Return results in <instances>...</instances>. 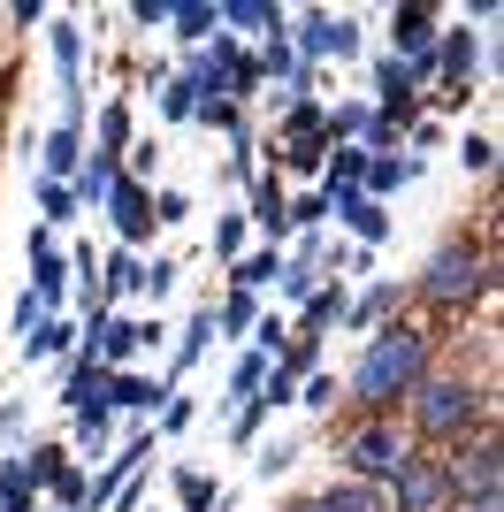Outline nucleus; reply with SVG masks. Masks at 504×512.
Here are the masks:
<instances>
[{"label": "nucleus", "instance_id": "obj_15", "mask_svg": "<svg viewBox=\"0 0 504 512\" xmlns=\"http://www.w3.org/2000/svg\"><path fill=\"white\" fill-rule=\"evenodd\" d=\"M107 406L153 413V406H161V383H146V375H107Z\"/></svg>", "mask_w": 504, "mask_h": 512}, {"label": "nucleus", "instance_id": "obj_36", "mask_svg": "<svg viewBox=\"0 0 504 512\" xmlns=\"http://www.w3.org/2000/svg\"><path fill=\"white\" fill-rule=\"evenodd\" d=\"M39 321H46V306H39V291H23V299H16V329H23V337H31V329H39Z\"/></svg>", "mask_w": 504, "mask_h": 512}, {"label": "nucleus", "instance_id": "obj_2", "mask_svg": "<svg viewBox=\"0 0 504 512\" xmlns=\"http://www.w3.org/2000/svg\"><path fill=\"white\" fill-rule=\"evenodd\" d=\"M405 398H413V428L436 436V444H459L482 421V390H466V375H420Z\"/></svg>", "mask_w": 504, "mask_h": 512}, {"label": "nucleus", "instance_id": "obj_21", "mask_svg": "<svg viewBox=\"0 0 504 512\" xmlns=\"http://www.w3.org/2000/svg\"><path fill=\"white\" fill-rule=\"evenodd\" d=\"M436 69L451 77V85H466V77H474V31H459V39L443 46V54H436Z\"/></svg>", "mask_w": 504, "mask_h": 512}, {"label": "nucleus", "instance_id": "obj_27", "mask_svg": "<svg viewBox=\"0 0 504 512\" xmlns=\"http://www.w3.org/2000/svg\"><path fill=\"white\" fill-rule=\"evenodd\" d=\"M405 176H413V161H398V153H382V161H367V184H375V192H398Z\"/></svg>", "mask_w": 504, "mask_h": 512}, {"label": "nucleus", "instance_id": "obj_9", "mask_svg": "<svg viewBox=\"0 0 504 512\" xmlns=\"http://www.w3.org/2000/svg\"><path fill=\"white\" fill-rule=\"evenodd\" d=\"M497 474H504V451H497V444H474L459 467H451V497H466V490L489 497V490H497Z\"/></svg>", "mask_w": 504, "mask_h": 512}, {"label": "nucleus", "instance_id": "obj_8", "mask_svg": "<svg viewBox=\"0 0 504 512\" xmlns=\"http://www.w3.org/2000/svg\"><path fill=\"white\" fill-rule=\"evenodd\" d=\"M107 207H115V230H123V253L153 237V199L138 192V184H115V192H107Z\"/></svg>", "mask_w": 504, "mask_h": 512}, {"label": "nucleus", "instance_id": "obj_18", "mask_svg": "<svg viewBox=\"0 0 504 512\" xmlns=\"http://www.w3.org/2000/svg\"><path fill=\"white\" fill-rule=\"evenodd\" d=\"M214 23H230V31H275L283 16H275L268 0H230V8H214Z\"/></svg>", "mask_w": 504, "mask_h": 512}, {"label": "nucleus", "instance_id": "obj_1", "mask_svg": "<svg viewBox=\"0 0 504 512\" xmlns=\"http://www.w3.org/2000/svg\"><path fill=\"white\" fill-rule=\"evenodd\" d=\"M420 375H428V329L398 321V329H382V337L359 352V367H352V406H367V413L398 406Z\"/></svg>", "mask_w": 504, "mask_h": 512}, {"label": "nucleus", "instance_id": "obj_39", "mask_svg": "<svg viewBox=\"0 0 504 512\" xmlns=\"http://www.w3.org/2000/svg\"><path fill=\"white\" fill-rule=\"evenodd\" d=\"M466 512H497V490H489V497H474V505H466Z\"/></svg>", "mask_w": 504, "mask_h": 512}, {"label": "nucleus", "instance_id": "obj_5", "mask_svg": "<svg viewBox=\"0 0 504 512\" xmlns=\"http://www.w3.org/2000/svg\"><path fill=\"white\" fill-rule=\"evenodd\" d=\"M390 482H398V505L390 512H443L451 505V474H443L436 459H405Z\"/></svg>", "mask_w": 504, "mask_h": 512}, {"label": "nucleus", "instance_id": "obj_40", "mask_svg": "<svg viewBox=\"0 0 504 512\" xmlns=\"http://www.w3.org/2000/svg\"><path fill=\"white\" fill-rule=\"evenodd\" d=\"M298 512H329V497H306V505H298Z\"/></svg>", "mask_w": 504, "mask_h": 512}, {"label": "nucleus", "instance_id": "obj_34", "mask_svg": "<svg viewBox=\"0 0 504 512\" xmlns=\"http://www.w3.org/2000/svg\"><path fill=\"white\" fill-rule=\"evenodd\" d=\"M237 245H245V222L222 214V230H214V260H237Z\"/></svg>", "mask_w": 504, "mask_h": 512}, {"label": "nucleus", "instance_id": "obj_26", "mask_svg": "<svg viewBox=\"0 0 504 512\" xmlns=\"http://www.w3.org/2000/svg\"><path fill=\"white\" fill-rule=\"evenodd\" d=\"M168 23H176V39H207V31H214V8H207V0H191V8H176Z\"/></svg>", "mask_w": 504, "mask_h": 512}, {"label": "nucleus", "instance_id": "obj_10", "mask_svg": "<svg viewBox=\"0 0 504 512\" xmlns=\"http://www.w3.org/2000/svg\"><path fill=\"white\" fill-rule=\"evenodd\" d=\"M168 276H176L168 260H161V268H146L138 253H115V260H107V291H168Z\"/></svg>", "mask_w": 504, "mask_h": 512}, {"label": "nucleus", "instance_id": "obj_17", "mask_svg": "<svg viewBox=\"0 0 504 512\" xmlns=\"http://www.w3.org/2000/svg\"><path fill=\"white\" fill-rule=\"evenodd\" d=\"M115 184H123V169H115L107 153H92V161H84V169H77V184H69V192H77V199H107V192H115Z\"/></svg>", "mask_w": 504, "mask_h": 512}, {"label": "nucleus", "instance_id": "obj_20", "mask_svg": "<svg viewBox=\"0 0 504 512\" xmlns=\"http://www.w3.org/2000/svg\"><path fill=\"white\" fill-rule=\"evenodd\" d=\"M252 222H260L268 237L291 230V207H283V192H275V184H252Z\"/></svg>", "mask_w": 504, "mask_h": 512}, {"label": "nucleus", "instance_id": "obj_32", "mask_svg": "<svg viewBox=\"0 0 504 512\" xmlns=\"http://www.w3.org/2000/svg\"><path fill=\"white\" fill-rule=\"evenodd\" d=\"M260 375H268V360H260V352H245V360H237V398H260Z\"/></svg>", "mask_w": 504, "mask_h": 512}, {"label": "nucleus", "instance_id": "obj_37", "mask_svg": "<svg viewBox=\"0 0 504 512\" xmlns=\"http://www.w3.org/2000/svg\"><path fill=\"white\" fill-rule=\"evenodd\" d=\"M222 329H252V291H237V299L222 306Z\"/></svg>", "mask_w": 504, "mask_h": 512}, {"label": "nucleus", "instance_id": "obj_11", "mask_svg": "<svg viewBox=\"0 0 504 512\" xmlns=\"http://www.w3.org/2000/svg\"><path fill=\"white\" fill-rule=\"evenodd\" d=\"M39 169H46V184H62L69 169H84V138H77V123H54V130H46Z\"/></svg>", "mask_w": 504, "mask_h": 512}, {"label": "nucleus", "instance_id": "obj_14", "mask_svg": "<svg viewBox=\"0 0 504 512\" xmlns=\"http://www.w3.org/2000/svg\"><path fill=\"white\" fill-rule=\"evenodd\" d=\"M390 39H398L405 62H420L428 39H436V16H428V8H398V16H390Z\"/></svg>", "mask_w": 504, "mask_h": 512}, {"label": "nucleus", "instance_id": "obj_38", "mask_svg": "<svg viewBox=\"0 0 504 512\" xmlns=\"http://www.w3.org/2000/svg\"><path fill=\"white\" fill-rule=\"evenodd\" d=\"M291 459H298L291 444H268V451H260V474H283V467H291Z\"/></svg>", "mask_w": 504, "mask_h": 512}, {"label": "nucleus", "instance_id": "obj_24", "mask_svg": "<svg viewBox=\"0 0 504 512\" xmlns=\"http://www.w3.org/2000/svg\"><path fill=\"white\" fill-rule=\"evenodd\" d=\"M336 314H344V283H329V291H321V299L306 306V337H321V329H329Z\"/></svg>", "mask_w": 504, "mask_h": 512}, {"label": "nucleus", "instance_id": "obj_31", "mask_svg": "<svg viewBox=\"0 0 504 512\" xmlns=\"http://www.w3.org/2000/svg\"><path fill=\"white\" fill-rule=\"evenodd\" d=\"M123 130H130V115H123V107H107V115H100V153H107V161L123 153Z\"/></svg>", "mask_w": 504, "mask_h": 512}, {"label": "nucleus", "instance_id": "obj_28", "mask_svg": "<svg viewBox=\"0 0 504 512\" xmlns=\"http://www.w3.org/2000/svg\"><path fill=\"white\" fill-rule=\"evenodd\" d=\"M367 123H375V115H367V107H336V115H329V138H336V146H344V138H359V130H367Z\"/></svg>", "mask_w": 504, "mask_h": 512}, {"label": "nucleus", "instance_id": "obj_33", "mask_svg": "<svg viewBox=\"0 0 504 512\" xmlns=\"http://www.w3.org/2000/svg\"><path fill=\"white\" fill-rule=\"evenodd\" d=\"M390 306H398V291L382 283V291H367V299L352 306V321H359V329H367V321H382V314H390Z\"/></svg>", "mask_w": 504, "mask_h": 512}, {"label": "nucleus", "instance_id": "obj_25", "mask_svg": "<svg viewBox=\"0 0 504 512\" xmlns=\"http://www.w3.org/2000/svg\"><path fill=\"white\" fill-rule=\"evenodd\" d=\"M39 214H46V222H69V214H77V192H69V184H46V176H39Z\"/></svg>", "mask_w": 504, "mask_h": 512}, {"label": "nucleus", "instance_id": "obj_30", "mask_svg": "<svg viewBox=\"0 0 504 512\" xmlns=\"http://www.w3.org/2000/svg\"><path fill=\"white\" fill-rule=\"evenodd\" d=\"M176 497H184V512H214V482H207V474H184Z\"/></svg>", "mask_w": 504, "mask_h": 512}, {"label": "nucleus", "instance_id": "obj_23", "mask_svg": "<svg viewBox=\"0 0 504 512\" xmlns=\"http://www.w3.org/2000/svg\"><path fill=\"white\" fill-rule=\"evenodd\" d=\"M191 107H199V92H191V77H168V85H161V115H168V123H184Z\"/></svg>", "mask_w": 504, "mask_h": 512}, {"label": "nucleus", "instance_id": "obj_29", "mask_svg": "<svg viewBox=\"0 0 504 512\" xmlns=\"http://www.w3.org/2000/svg\"><path fill=\"white\" fill-rule=\"evenodd\" d=\"M207 337H214V314H199V321L184 329V344H176V367H191V360H199V352H207Z\"/></svg>", "mask_w": 504, "mask_h": 512}, {"label": "nucleus", "instance_id": "obj_3", "mask_svg": "<svg viewBox=\"0 0 504 512\" xmlns=\"http://www.w3.org/2000/svg\"><path fill=\"white\" fill-rule=\"evenodd\" d=\"M482 291H489V260L474 245H443L428 260V276H420V299H436V306H466V299H482Z\"/></svg>", "mask_w": 504, "mask_h": 512}, {"label": "nucleus", "instance_id": "obj_35", "mask_svg": "<svg viewBox=\"0 0 504 512\" xmlns=\"http://www.w3.org/2000/svg\"><path fill=\"white\" fill-rule=\"evenodd\" d=\"M275 276V253H252V260H237V291H252V283H268Z\"/></svg>", "mask_w": 504, "mask_h": 512}, {"label": "nucleus", "instance_id": "obj_12", "mask_svg": "<svg viewBox=\"0 0 504 512\" xmlns=\"http://www.w3.org/2000/svg\"><path fill=\"white\" fill-rule=\"evenodd\" d=\"M31 276H39V283H31V291H39V306H54V299H62L69 260L54 253V245H46V230H31Z\"/></svg>", "mask_w": 504, "mask_h": 512}, {"label": "nucleus", "instance_id": "obj_4", "mask_svg": "<svg viewBox=\"0 0 504 512\" xmlns=\"http://www.w3.org/2000/svg\"><path fill=\"white\" fill-rule=\"evenodd\" d=\"M344 459H352L359 482H390V474H398L413 451H405V436H398L390 421H367L359 436H344Z\"/></svg>", "mask_w": 504, "mask_h": 512}, {"label": "nucleus", "instance_id": "obj_13", "mask_svg": "<svg viewBox=\"0 0 504 512\" xmlns=\"http://www.w3.org/2000/svg\"><path fill=\"white\" fill-rule=\"evenodd\" d=\"M306 54H359L352 16H306Z\"/></svg>", "mask_w": 504, "mask_h": 512}, {"label": "nucleus", "instance_id": "obj_22", "mask_svg": "<svg viewBox=\"0 0 504 512\" xmlns=\"http://www.w3.org/2000/svg\"><path fill=\"white\" fill-rule=\"evenodd\" d=\"M62 344H69V321L46 314V321H39V337H23V360H46V352H62Z\"/></svg>", "mask_w": 504, "mask_h": 512}, {"label": "nucleus", "instance_id": "obj_19", "mask_svg": "<svg viewBox=\"0 0 504 512\" xmlns=\"http://www.w3.org/2000/svg\"><path fill=\"white\" fill-rule=\"evenodd\" d=\"M107 428H115V406H107V398H84V406H77V444H84V451H100V444H107Z\"/></svg>", "mask_w": 504, "mask_h": 512}, {"label": "nucleus", "instance_id": "obj_6", "mask_svg": "<svg viewBox=\"0 0 504 512\" xmlns=\"http://www.w3.org/2000/svg\"><path fill=\"white\" fill-rule=\"evenodd\" d=\"M138 344H146V321H123V314H92V344H84V352H92V360H130V352H138Z\"/></svg>", "mask_w": 504, "mask_h": 512}, {"label": "nucleus", "instance_id": "obj_7", "mask_svg": "<svg viewBox=\"0 0 504 512\" xmlns=\"http://www.w3.org/2000/svg\"><path fill=\"white\" fill-rule=\"evenodd\" d=\"M329 207L359 230V245H382V237H390V207H382V199H367V192H352V184H344V192H329Z\"/></svg>", "mask_w": 504, "mask_h": 512}, {"label": "nucleus", "instance_id": "obj_16", "mask_svg": "<svg viewBox=\"0 0 504 512\" xmlns=\"http://www.w3.org/2000/svg\"><path fill=\"white\" fill-rule=\"evenodd\" d=\"M329 512H390V490L382 482H344V490H329Z\"/></svg>", "mask_w": 504, "mask_h": 512}]
</instances>
